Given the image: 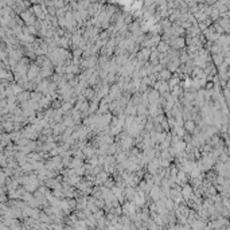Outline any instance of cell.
<instances>
[{
  "mask_svg": "<svg viewBox=\"0 0 230 230\" xmlns=\"http://www.w3.org/2000/svg\"><path fill=\"white\" fill-rule=\"evenodd\" d=\"M170 46H171V49H175V50H178V51L183 50V49L187 47L186 38H183V36H175V38L171 39Z\"/></svg>",
  "mask_w": 230,
  "mask_h": 230,
  "instance_id": "6da1fadb",
  "label": "cell"
},
{
  "mask_svg": "<svg viewBox=\"0 0 230 230\" xmlns=\"http://www.w3.org/2000/svg\"><path fill=\"white\" fill-rule=\"evenodd\" d=\"M39 74H40V67L35 63V62H32V63L30 65V67H29L27 78H29V81H35L39 77Z\"/></svg>",
  "mask_w": 230,
  "mask_h": 230,
  "instance_id": "7a4b0ae2",
  "label": "cell"
},
{
  "mask_svg": "<svg viewBox=\"0 0 230 230\" xmlns=\"http://www.w3.org/2000/svg\"><path fill=\"white\" fill-rule=\"evenodd\" d=\"M159 168H160V159H157V157H155L151 163L147 164V172L151 174V175H156Z\"/></svg>",
  "mask_w": 230,
  "mask_h": 230,
  "instance_id": "3957f363",
  "label": "cell"
},
{
  "mask_svg": "<svg viewBox=\"0 0 230 230\" xmlns=\"http://www.w3.org/2000/svg\"><path fill=\"white\" fill-rule=\"evenodd\" d=\"M51 127H52V135L54 136H62L65 133V130L67 129L63 123H57Z\"/></svg>",
  "mask_w": 230,
  "mask_h": 230,
  "instance_id": "277c9868",
  "label": "cell"
},
{
  "mask_svg": "<svg viewBox=\"0 0 230 230\" xmlns=\"http://www.w3.org/2000/svg\"><path fill=\"white\" fill-rule=\"evenodd\" d=\"M83 154H85L86 160H88V159H90V157H93V156H97V148L93 147V145L89 143L88 147L83 148Z\"/></svg>",
  "mask_w": 230,
  "mask_h": 230,
  "instance_id": "5b68a950",
  "label": "cell"
},
{
  "mask_svg": "<svg viewBox=\"0 0 230 230\" xmlns=\"http://www.w3.org/2000/svg\"><path fill=\"white\" fill-rule=\"evenodd\" d=\"M194 194V188H192V186L190 183H187L186 186H183L182 187V195L184 199H188V198H191V195Z\"/></svg>",
  "mask_w": 230,
  "mask_h": 230,
  "instance_id": "8992f818",
  "label": "cell"
},
{
  "mask_svg": "<svg viewBox=\"0 0 230 230\" xmlns=\"http://www.w3.org/2000/svg\"><path fill=\"white\" fill-rule=\"evenodd\" d=\"M211 61H213L214 66L219 67L225 62V57H223V54H211Z\"/></svg>",
  "mask_w": 230,
  "mask_h": 230,
  "instance_id": "52a82bcc",
  "label": "cell"
},
{
  "mask_svg": "<svg viewBox=\"0 0 230 230\" xmlns=\"http://www.w3.org/2000/svg\"><path fill=\"white\" fill-rule=\"evenodd\" d=\"M18 97V104H24V102H29L31 100V92H27V90H24L23 93H20L19 96H16Z\"/></svg>",
  "mask_w": 230,
  "mask_h": 230,
  "instance_id": "ba28073f",
  "label": "cell"
},
{
  "mask_svg": "<svg viewBox=\"0 0 230 230\" xmlns=\"http://www.w3.org/2000/svg\"><path fill=\"white\" fill-rule=\"evenodd\" d=\"M160 93L157 92V90L155 89H151L150 94H148V101H150V104H157V100L160 98Z\"/></svg>",
  "mask_w": 230,
  "mask_h": 230,
  "instance_id": "9c48e42d",
  "label": "cell"
},
{
  "mask_svg": "<svg viewBox=\"0 0 230 230\" xmlns=\"http://www.w3.org/2000/svg\"><path fill=\"white\" fill-rule=\"evenodd\" d=\"M54 73H55V70H54V69H47V67H42V69H40V74H39V76L42 77L43 79H49V78H51V77L54 76Z\"/></svg>",
  "mask_w": 230,
  "mask_h": 230,
  "instance_id": "30bf717a",
  "label": "cell"
},
{
  "mask_svg": "<svg viewBox=\"0 0 230 230\" xmlns=\"http://www.w3.org/2000/svg\"><path fill=\"white\" fill-rule=\"evenodd\" d=\"M183 128L186 129V132L187 133L194 135V130H195V128H197V124H195L194 120H188V121H186L184 123V127H183Z\"/></svg>",
  "mask_w": 230,
  "mask_h": 230,
  "instance_id": "8fae6325",
  "label": "cell"
},
{
  "mask_svg": "<svg viewBox=\"0 0 230 230\" xmlns=\"http://www.w3.org/2000/svg\"><path fill=\"white\" fill-rule=\"evenodd\" d=\"M125 114L127 116H133V117H136V114H137V107H135L133 104H129L127 105V108H125Z\"/></svg>",
  "mask_w": 230,
  "mask_h": 230,
  "instance_id": "7c38bea8",
  "label": "cell"
},
{
  "mask_svg": "<svg viewBox=\"0 0 230 230\" xmlns=\"http://www.w3.org/2000/svg\"><path fill=\"white\" fill-rule=\"evenodd\" d=\"M186 133H187V132H186V129L183 128V127H175L174 129H171V135H176L180 139L184 137Z\"/></svg>",
  "mask_w": 230,
  "mask_h": 230,
  "instance_id": "4fadbf2b",
  "label": "cell"
},
{
  "mask_svg": "<svg viewBox=\"0 0 230 230\" xmlns=\"http://www.w3.org/2000/svg\"><path fill=\"white\" fill-rule=\"evenodd\" d=\"M171 147H174L176 150V152H178V154H180V152H186V148H187V143H184L182 140V139H180V140L176 143L175 145H171Z\"/></svg>",
  "mask_w": 230,
  "mask_h": 230,
  "instance_id": "5bb4252c",
  "label": "cell"
},
{
  "mask_svg": "<svg viewBox=\"0 0 230 230\" xmlns=\"http://www.w3.org/2000/svg\"><path fill=\"white\" fill-rule=\"evenodd\" d=\"M170 50H171V46L168 45V43L163 42V40H161L159 45H157V51L161 52V54H167Z\"/></svg>",
  "mask_w": 230,
  "mask_h": 230,
  "instance_id": "9a60e30c",
  "label": "cell"
},
{
  "mask_svg": "<svg viewBox=\"0 0 230 230\" xmlns=\"http://www.w3.org/2000/svg\"><path fill=\"white\" fill-rule=\"evenodd\" d=\"M180 83H182V79H180V77L175 73V74L172 76V78H171V79L168 81L170 90H171V88H174V86H178V85H180Z\"/></svg>",
  "mask_w": 230,
  "mask_h": 230,
  "instance_id": "2e32d148",
  "label": "cell"
},
{
  "mask_svg": "<svg viewBox=\"0 0 230 230\" xmlns=\"http://www.w3.org/2000/svg\"><path fill=\"white\" fill-rule=\"evenodd\" d=\"M83 96L86 97V100L88 101H93V98L96 97V92H94V89L93 88H88V89H85L83 90V93H82Z\"/></svg>",
  "mask_w": 230,
  "mask_h": 230,
  "instance_id": "e0dca14e",
  "label": "cell"
},
{
  "mask_svg": "<svg viewBox=\"0 0 230 230\" xmlns=\"http://www.w3.org/2000/svg\"><path fill=\"white\" fill-rule=\"evenodd\" d=\"M85 166V163H83V160L81 159H77V157H73V160H71V164H70V168H74V170H78L81 167Z\"/></svg>",
  "mask_w": 230,
  "mask_h": 230,
  "instance_id": "ac0fdd59",
  "label": "cell"
},
{
  "mask_svg": "<svg viewBox=\"0 0 230 230\" xmlns=\"http://www.w3.org/2000/svg\"><path fill=\"white\" fill-rule=\"evenodd\" d=\"M222 51H223V47L218 42L213 43V46H211V49H210V54H222Z\"/></svg>",
  "mask_w": 230,
  "mask_h": 230,
  "instance_id": "d6986e66",
  "label": "cell"
},
{
  "mask_svg": "<svg viewBox=\"0 0 230 230\" xmlns=\"http://www.w3.org/2000/svg\"><path fill=\"white\" fill-rule=\"evenodd\" d=\"M217 178H218V174H217L214 170H210V171H207L206 172V179L209 180V182L213 183V184H214V182L217 180Z\"/></svg>",
  "mask_w": 230,
  "mask_h": 230,
  "instance_id": "ffe728a7",
  "label": "cell"
},
{
  "mask_svg": "<svg viewBox=\"0 0 230 230\" xmlns=\"http://www.w3.org/2000/svg\"><path fill=\"white\" fill-rule=\"evenodd\" d=\"M98 108H100V102L97 101H90V108H89V114H94L98 112Z\"/></svg>",
  "mask_w": 230,
  "mask_h": 230,
  "instance_id": "44dd1931",
  "label": "cell"
},
{
  "mask_svg": "<svg viewBox=\"0 0 230 230\" xmlns=\"http://www.w3.org/2000/svg\"><path fill=\"white\" fill-rule=\"evenodd\" d=\"M62 123L66 125V128H73V127L76 125L73 117H70V116H63V121H62Z\"/></svg>",
  "mask_w": 230,
  "mask_h": 230,
  "instance_id": "7402d4cb",
  "label": "cell"
},
{
  "mask_svg": "<svg viewBox=\"0 0 230 230\" xmlns=\"http://www.w3.org/2000/svg\"><path fill=\"white\" fill-rule=\"evenodd\" d=\"M43 98V94L42 93H39V92H32L31 93V101H34V102H40V100Z\"/></svg>",
  "mask_w": 230,
  "mask_h": 230,
  "instance_id": "603a6c76",
  "label": "cell"
},
{
  "mask_svg": "<svg viewBox=\"0 0 230 230\" xmlns=\"http://www.w3.org/2000/svg\"><path fill=\"white\" fill-rule=\"evenodd\" d=\"M73 108H74V105H73V104H70V102H63V101H62V108H61V109L63 110V113H69V112L73 110Z\"/></svg>",
  "mask_w": 230,
  "mask_h": 230,
  "instance_id": "cb8c5ba5",
  "label": "cell"
},
{
  "mask_svg": "<svg viewBox=\"0 0 230 230\" xmlns=\"http://www.w3.org/2000/svg\"><path fill=\"white\" fill-rule=\"evenodd\" d=\"M109 175H110V174H108V172H105V171H102V172L98 174V175L96 176V178H97L98 180H100L101 183H105L108 179H109Z\"/></svg>",
  "mask_w": 230,
  "mask_h": 230,
  "instance_id": "d4e9b609",
  "label": "cell"
},
{
  "mask_svg": "<svg viewBox=\"0 0 230 230\" xmlns=\"http://www.w3.org/2000/svg\"><path fill=\"white\" fill-rule=\"evenodd\" d=\"M22 170L24 171V174H31L34 172V167H32V163H30V161H27L24 166H22Z\"/></svg>",
  "mask_w": 230,
  "mask_h": 230,
  "instance_id": "484cf974",
  "label": "cell"
},
{
  "mask_svg": "<svg viewBox=\"0 0 230 230\" xmlns=\"http://www.w3.org/2000/svg\"><path fill=\"white\" fill-rule=\"evenodd\" d=\"M86 163H89L92 167H97V166H100V159H98V156H93L86 160Z\"/></svg>",
  "mask_w": 230,
  "mask_h": 230,
  "instance_id": "4316f807",
  "label": "cell"
},
{
  "mask_svg": "<svg viewBox=\"0 0 230 230\" xmlns=\"http://www.w3.org/2000/svg\"><path fill=\"white\" fill-rule=\"evenodd\" d=\"M32 167H34V171H40V170H46L45 168V161H35L32 163Z\"/></svg>",
  "mask_w": 230,
  "mask_h": 230,
  "instance_id": "83f0119b",
  "label": "cell"
},
{
  "mask_svg": "<svg viewBox=\"0 0 230 230\" xmlns=\"http://www.w3.org/2000/svg\"><path fill=\"white\" fill-rule=\"evenodd\" d=\"M213 150H214V148L211 147L210 144H205L203 147H201V152H203V154H211Z\"/></svg>",
  "mask_w": 230,
  "mask_h": 230,
  "instance_id": "f1b7e54d",
  "label": "cell"
},
{
  "mask_svg": "<svg viewBox=\"0 0 230 230\" xmlns=\"http://www.w3.org/2000/svg\"><path fill=\"white\" fill-rule=\"evenodd\" d=\"M172 166L170 160H164V159H160V168H170Z\"/></svg>",
  "mask_w": 230,
  "mask_h": 230,
  "instance_id": "f546056e",
  "label": "cell"
},
{
  "mask_svg": "<svg viewBox=\"0 0 230 230\" xmlns=\"http://www.w3.org/2000/svg\"><path fill=\"white\" fill-rule=\"evenodd\" d=\"M213 27H214V30H215V32L218 34V35H223V34H225V30H223L218 23H214V24H213Z\"/></svg>",
  "mask_w": 230,
  "mask_h": 230,
  "instance_id": "4dcf8cb0",
  "label": "cell"
},
{
  "mask_svg": "<svg viewBox=\"0 0 230 230\" xmlns=\"http://www.w3.org/2000/svg\"><path fill=\"white\" fill-rule=\"evenodd\" d=\"M167 121H168V125H170L171 129H174L176 127V120H175V117H174V116L167 117Z\"/></svg>",
  "mask_w": 230,
  "mask_h": 230,
  "instance_id": "1f68e13d",
  "label": "cell"
},
{
  "mask_svg": "<svg viewBox=\"0 0 230 230\" xmlns=\"http://www.w3.org/2000/svg\"><path fill=\"white\" fill-rule=\"evenodd\" d=\"M58 24H59V29H62V30H66L67 29V22H66V19H58Z\"/></svg>",
  "mask_w": 230,
  "mask_h": 230,
  "instance_id": "d6a6232c",
  "label": "cell"
},
{
  "mask_svg": "<svg viewBox=\"0 0 230 230\" xmlns=\"http://www.w3.org/2000/svg\"><path fill=\"white\" fill-rule=\"evenodd\" d=\"M167 117H166V114H160V116H157V117H155V124H161L164 120H166Z\"/></svg>",
  "mask_w": 230,
  "mask_h": 230,
  "instance_id": "836d02e7",
  "label": "cell"
},
{
  "mask_svg": "<svg viewBox=\"0 0 230 230\" xmlns=\"http://www.w3.org/2000/svg\"><path fill=\"white\" fill-rule=\"evenodd\" d=\"M57 11L58 10L55 7H47V12L50 16H57Z\"/></svg>",
  "mask_w": 230,
  "mask_h": 230,
  "instance_id": "e575fe53",
  "label": "cell"
},
{
  "mask_svg": "<svg viewBox=\"0 0 230 230\" xmlns=\"http://www.w3.org/2000/svg\"><path fill=\"white\" fill-rule=\"evenodd\" d=\"M182 140L184 141V143H187V144H190V143L192 141V135H190V133H186L184 137H183Z\"/></svg>",
  "mask_w": 230,
  "mask_h": 230,
  "instance_id": "d590c367",
  "label": "cell"
},
{
  "mask_svg": "<svg viewBox=\"0 0 230 230\" xmlns=\"http://www.w3.org/2000/svg\"><path fill=\"white\" fill-rule=\"evenodd\" d=\"M223 63L228 65V66L230 67V57H229V58H225V62H223Z\"/></svg>",
  "mask_w": 230,
  "mask_h": 230,
  "instance_id": "8d00e7d4",
  "label": "cell"
}]
</instances>
